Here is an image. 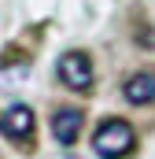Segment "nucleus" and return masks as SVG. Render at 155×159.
<instances>
[{
  "instance_id": "obj_3",
  "label": "nucleus",
  "mask_w": 155,
  "mask_h": 159,
  "mask_svg": "<svg viewBox=\"0 0 155 159\" xmlns=\"http://www.w3.org/2000/svg\"><path fill=\"white\" fill-rule=\"evenodd\" d=\"M33 111L26 107V104H7L4 107V137L11 141V144H30L33 141Z\"/></svg>"
},
{
  "instance_id": "obj_4",
  "label": "nucleus",
  "mask_w": 155,
  "mask_h": 159,
  "mask_svg": "<svg viewBox=\"0 0 155 159\" xmlns=\"http://www.w3.org/2000/svg\"><path fill=\"white\" fill-rule=\"evenodd\" d=\"M81 126H85V115L78 107H59L52 115V137L59 144H74L78 137H81Z\"/></svg>"
},
{
  "instance_id": "obj_2",
  "label": "nucleus",
  "mask_w": 155,
  "mask_h": 159,
  "mask_svg": "<svg viewBox=\"0 0 155 159\" xmlns=\"http://www.w3.org/2000/svg\"><path fill=\"white\" fill-rule=\"evenodd\" d=\"M55 74L59 81L67 85V89H74V93H85V89H92V78H96V70H92V59H89V52H63L59 56V63H55Z\"/></svg>"
},
{
  "instance_id": "obj_1",
  "label": "nucleus",
  "mask_w": 155,
  "mask_h": 159,
  "mask_svg": "<svg viewBox=\"0 0 155 159\" xmlns=\"http://www.w3.org/2000/svg\"><path fill=\"white\" fill-rule=\"evenodd\" d=\"M137 148V129L126 119H104L92 129V152L100 159H126Z\"/></svg>"
},
{
  "instance_id": "obj_5",
  "label": "nucleus",
  "mask_w": 155,
  "mask_h": 159,
  "mask_svg": "<svg viewBox=\"0 0 155 159\" xmlns=\"http://www.w3.org/2000/svg\"><path fill=\"white\" fill-rule=\"evenodd\" d=\"M122 96L129 104H155V70H137L122 81Z\"/></svg>"
}]
</instances>
